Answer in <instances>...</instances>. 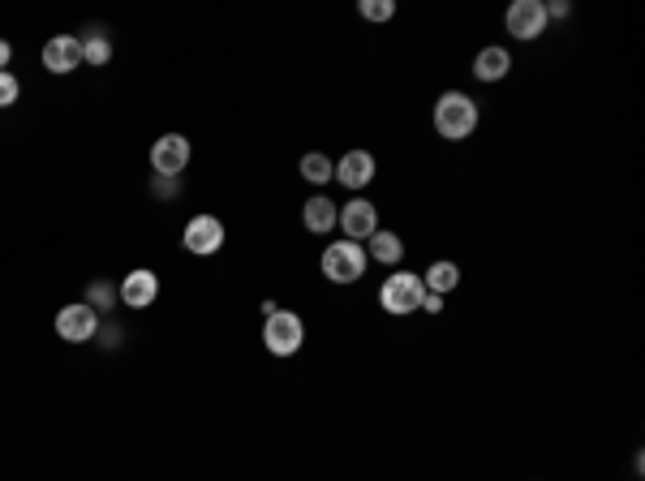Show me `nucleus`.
Returning <instances> with one entry per match:
<instances>
[{
	"label": "nucleus",
	"instance_id": "obj_1",
	"mask_svg": "<svg viewBox=\"0 0 645 481\" xmlns=\"http://www.w3.org/2000/svg\"><path fill=\"white\" fill-rule=\"evenodd\" d=\"M478 121H482V112H478V104H473L465 91L439 95V104H435V134H439V138L465 142L473 129H478Z\"/></svg>",
	"mask_w": 645,
	"mask_h": 481
},
{
	"label": "nucleus",
	"instance_id": "obj_2",
	"mask_svg": "<svg viewBox=\"0 0 645 481\" xmlns=\"http://www.w3.org/2000/svg\"><path fill=\"white\" fill-rule=\"evenodd\" d=\"M422 301H426V284H422V275H413V271L387 275L383 288H379V305L392 318H405L413 310H422Z\"/></svg>",
	"mask_w": 645,
	"mask_h": 481
},
{
	"label": "nucleus",
	"instance_id": "obj_3",
	"mask_svg": "<svg viewBox=\"0 0 645 481\" xmlns=\"http://www.w3.org/2000/svg\"><path fill=\"white\" fill-rule=\"evenodd\" d=\"M366 245H357V241H332L323 250V258H319V267H323V275L332 284H357L366 275Z\"/></svg>",
	"mask_w": 645,
	"mask_h": 481
},
{
	"label": "nucleus",
	"instance_id": "obj_4",
	"mask_svg": "<svg viewBox=\"0 0 645 481\" xmlns=\"http://www.w3.org/2000/svg\"><path fill=\"white\" fill-rule=\"evenodd\" d=\"M263 344H267L271 357H293L297 348L306 344V323H301L293 310L267 314V323H263Z\"/></svg>",
	"mask_w": 645,
	"mask_h": 481
},
{
	"label": "nucleus",
	"instance_id": "obj_5",
	"mask_svg": "<svg viewBox=\"0 0 645 481\" xmlns=\"http://www.w3.org/2000/svg\"><path fill=\"white\" fill-rule=\"evenodd\" d=\"M504 26H508L512 39L534 43L542 31H547V5H542V0H512L508 13H504Z\"/></svg>",
	"mask_w": 645,
	"mask_h": 481
},
{
	"label": "nucleus",
	"instance_id": "obj_6",
	"mask_svg": "<svg viewBox=\"0 0 645 481\" xmlns=\"http://www.w3.org/2000/svg\"><path fill=\"white\" fill-rule=\"evenodd\" d=\"M336 228H344V237L362 245V241H370L379 232V207H375V202H366V198L344 202L340 215H336Z\"/></svg>",
	"mask_w": 645,
	"mask_h": 481
},
{
	"label": "nucleus",
	"instance_id": "obj_7",
	"mask_svg": "<svg viewBox=\"0 0 645 481\" xmlns=\"http://www.w3.org/2000/svg\"><path fill=\"white\" fill-rule=\"evenodd\" d=\"M95 331H99V314L86 301L56 310V335H61L65 344H86V340H95Z\"/></svg>",
	"mask_w": 645,
	"mask_h": 481
},
{
	"label": "nucleus",
	"instance_id": "obj_8",
	"mask_svg": "<svg viewBox=\"0 0 645 481\" xmlns=\"http://www.w3.org/2000/svg\"><path fill=\"white\" fill-rule=\"evenodd\" d=\"M185 164H190V138H185V134L155 138V147H151L155 177H177V172H185Z\"/></svg>",
	"mask_w": 645,
	"mask_h": 481
},
{
	"label": "nucleus",
	"instance_id": "obj_9",
	"mask_svg": "<svg viewBox=\"0 0 645 481\" xmlns=\"http://www.w3.org/2000/svg\"><path fill=\"white\" fill-rule=\"evenodd\" d=\"M181 241H185V250L198 254V258L220 254V245H224V224L215 220V215H194V220L185 224Z\"/></svg>",
	"mask_w": 645,
	"mask_h": 481
},
{
	"label": "nucleus",
	"instance_id": "obj_10",
	"mask_svg": "<svg viewBox=\"0 0 645 481\" xmlns=\"http://www.w3.org/2000/svg\"><path fill=\"white\" fill-rule=\"evenodd\" d=\"M82 65V39L78 35H52L48 43H43V69L48 74H74V69Z\"/></svg>",
	"mask_w": 645,
	"mask_h": 481
},
{
	"label": "nucleus",
	"instance_id": "obj_11",
	"mask_svg": "<svg viewBox=\"0 0 645 481\" xmlns=\"http://www.w3.org/2000/svg\"><path fill=\"white\" fill-rule=\"evenodd\" d=\"M332 177L344 185V189H366L370 181H375V155L370 151H344L336 159V172Z\"/></svg>",
	"mask_w": 645,
	"mask_h": 481
},
{
	"label": "nucleus",
	"instance_id": "obj_12",
	"mask_svg": "<svg viewBox=\"0 0 645 481\" xmlns=\"http://www.w3.org/2000/svg\"><path fill=\"white\" fill-rule=\"evenodd\" d=\"M117 297L125 301V310H147V305H151L155 297H160V275H155V271H147V267L129 271Z\"/></svg>",
	"mask_w": 645,
	"mask_h": 481
},
{
	"label": "nucleus",
	"instance_id": "obj_13",
	"mask_svg": "<svg viewBox=\"0 0 645 481\" xmlns=\"http://www.w3.org/2000/svg\"><path fill=\"white\" fill-rule=\"evenodd\" d=\"M508 69H512L508 48H482L478 56H473V78L478 82H504Z\"/></svg>",
	"mask_w": 645,
	"mask_h": 481
},
{
	"label": "nucleus",
	"instance_id": "obj_14",
	"mask_svg": "<svg viewBox=\"0 0 645 481\" xmlns=\"http://www.w3.org/2000/svg\"><path fill=\"white\" fill-rule=\"evenodd\" d=\"M336 215H340V207L332 198H323V194H314L310 202H306V211H301V224H306L314 237H323V232H332L336 228Z\"/></svg>",
	"mask_w": 645,
	"mask_h": 481
},
{
	"label": "nucleus",
	"instance_id": "obj_15",
	"mask_svg": "<svg viewBox=\"0 0 645 481\" xmlns=\"http://www.w3.org/2000/svg\"><path fill=\"white\" fill-rule=\"evenodd\" d=\"M422 284H426V293H435V297H448L456 284H461V267L448 258H439V262H430V267L422 271Z\"/></svg>",
	"mask_w": 645,
	"mask_h": 481
},
{
	"label": "nucleus",
	"instance_id": "obj_16",
	"mask_svg": "<svg viewBox=\"0 0 645 481\" xmlns=\"http://www.w3.org/2000/svg\"><path fill=\"white\" fill-rule=\"evenodd\" d=\"M366 258L383 262V267H396V262L405 258V241H400L392 228H379L375 237H370V245H366Z\"/></svg>",
	"mask_w": 645,
	"mask_h": 481
},
{
	"label": "nucleus",
	"instance_id": "obj_17",
	"mask_svg": "<svg viewBox=\"0 0 645 481\" xmlns=\"http://www.w3.org/2000/svg\"><path fill=\"white\" fill-rule=\"evenodd\" d=\"M332 172H336V164L327 155H319V151L301 155V177H306L310 185H327V181H332Z\"/></svg>",
	"mask_w": 645,
	"mask_h": 481
},
{
	"label": "nucleus",
	"instance_id": "obj_18",
	"mask_svg": "<svg viewBox=\"0 0 645 481\" xmlns=\"http://www.w3.org/2000/svg\"><path fill=\"white\" fill-rule=\"evenodd\" d=\"M82 61L95 65V69H104V65L112 61V43H108V35H86V39H82Z\"/></svg>",
	"mask_w": 645,
	"mask_h": 481
},
{
	"label": "nucleus",
	"instance_id": "obj_19",
	"mask_svg": "<svg viewBox=\"0 0 645 481\" xmlns=\"http://www.w3.org/2000/svg\"><path fill=\"white\" fill-rule=\"evenodd\" d=\"M362 18L366 22H392L396 18V0H362Z\"/></svg>",
	"mask_w": 645,
	"mask_h": 481
},
{
	"label": "nucleus",
	"instance_id": "obj_20",
	"mask_svg": "<svg viewBox=\"0 0 645 481\" xmlns=\"http://www.w3.org/2000/svg\"><path fill=\"white\" fill-rule=\"evenodd\" d=\"M18 95H22V82L5 69V74H0V108H13L18 104Z\"/></svg>",
	"mask_w": 645,
	"mask_h": 481
},
{
	"label": "nucleus",
	"instance_id": "obj_21",
	"mask_svg": "<svg viewBox=\"0 0 645 481\" xmlns=\"http://www.w3.org/2000/svg\"><path fill=\"white\" fill-rule=\"evenodd\" d=\"M112 297H117V293H112L108 284H91V288H86V305H91L95 314H99V310H108Z\"/></svg>",
	"mask_w": 645,
	"mask_h": 481
},
{
	"label": "nucleus",
	"instance_id": "obj_22",
	"mask_svg": "<svg viewBox=\"0 0 645 481\" xmlns=\"http://www.w3.org/2000/svg\"><path fill=\"white\" fill-rule=\"evenodd\" d=\"M155 194H177V177H155Z\"/></svg>",
	"mask_w": 645,
	"mask_h": 481
},
{
	"label": "nucleus",
	"instance_id": "obj_23",
	"mask_svg": "<svg viewBox=\"0 0 645 481\" xmlns=\"http://www.w3.org/2000/svg\"><path fill=\"white\" fill-rule=\"evenodd\" d=\"M568 13H572L568 0H555V5H547V22H551V18H568Z\"/></svg>",
	"mask_w": 645,
	"mask_h": 481
},
{
	"label": "nucleus",
	"instance_id": "obj_24",
	"mask_svg": "<svg viewBox=\"0 0 645 481\" xmlns=\"http://www.w3.org/2000/svg\"><path fill=\"white\" fill-rule=\"evenodd\" d=\"M422 310H426V314H439V310H443V297H435V293H426V301H422Z\"/></svg>",
	"mask_w": 645,
	"mask_h": 481
},
{
	"label": "nucleus",
	"instance_id": "obj_25",
	"mask_svg": "<svg viewBox=\"0 0 645 481\" xmlns=\"http://www.w3.org/2000/svg\"><path fill=\"white\" fill-rule=\"evenodd\" d=\"M13 61V48H9V43L5 39H0V74H5V65Z\"/></svg>",
	"mask_w": 645,
	"mask_h": 481
}]
</instances>
